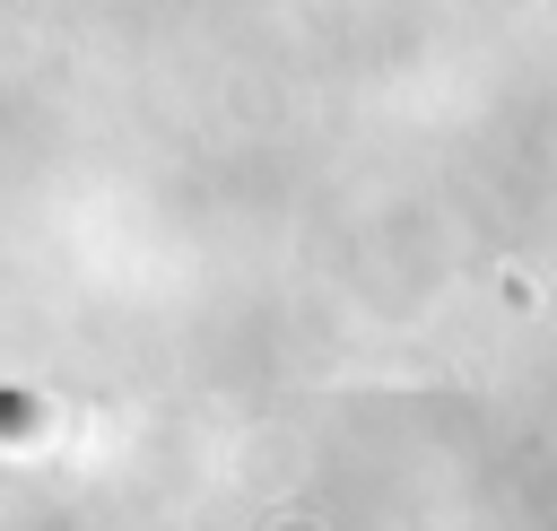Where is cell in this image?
Instances as JSON below:
<instances>
[{"mask_svg": "<svg viewBox=\"0 0 557 531\" xmlns=\"http://www.w3.org/2000/svg\"><path fill=\"white\" fill-rule=\"evenodd\" d=\"M44 427V400H17V392H0V435H35Z\"/></svg>", "mask_w": 557, "mask_h": 531, "instance_id": "1", "label": "cell"}]
</instances>
